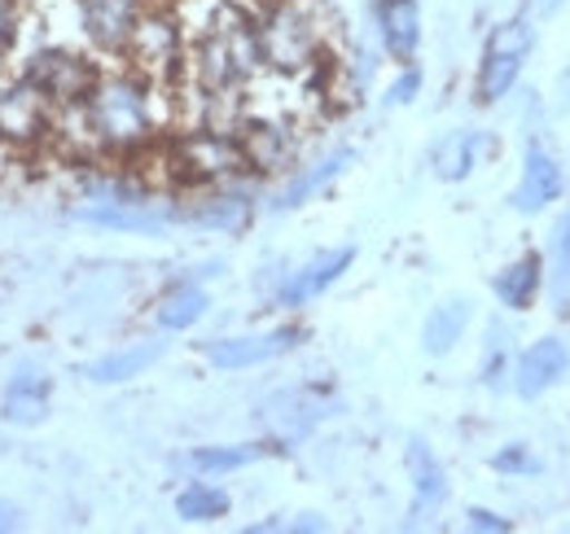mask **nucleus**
<instances>
[{
    "mask_svg": "<svg viewBox=\"0 0 570 534\" xmlns=\"http://www.w3.org/2000/svg\"><path fill=\"white\" fill-rule=\"evenodd\" d=\"M531 44H535V31H531L527 18H509L504 27L492 31V40L483 49V62H479V83H474L479 106H497L500 97L518 83V75L531 58Z\"/></svg>",
    "mask_w": 570,
    "mask_h": 534,
    "instance_id": "f257e3e1",
    "label": "nucleus"
},
{
    "mask_svg": "<svg viewBox=\"0 0 570 534\" xmlns=\"http://www.w3.org/2000/svg\"><path fill=\"white\" fill-rule=\"evenodd\" d=\"M562 194H567V171H562L558 154L544 140H531L527 154H522V180L513 189V210L544 215Z\"/></svg>",
    "mask_w": 570,
    "mask_h": 534,
    "instance_id": "f03ea898",
    "label": "nucleus"
},
{
    "mask_svg": "<svg viewBox=\"0 0 570 534\" xmlns=\"http://www.w3.org/2000/svg\"><path fill=\"white\" fill-rule=\"evenodd\" d=\"M567 373H570V346L562 337H540V342H531V346L513 359V368H509L513 390H518L522 399H540V395L553 390Z\"/></svg>",
    "mask_w": 570,
    "mask_h": 534,
    "instance_id": "7ed1b4c3",
    "label": "nucleus"
},
{
    "mask_svg": "<svg viewBox=\"0 0 570 534\" xmlns=\"http://www.w3.org/2000/svg\"><path fill=\"white\" fill-rule=\"evenodd\" d=\"M303 342V329L282 325V329H268V334H246V337H219L207 346V359L215 368H259L268 359H282L285 350H294Z\"/></svg>",
    "mask_w": 570,
    "mask_h": 534,
    "instance_id": "20e7f679",
    "label": "nucleus"
},
{
    "mask_svg": "<svg viewBox=\"0 0 570 534\" xmlns=\"http://www.w3.org/2000/svg\"><path fill=\"white\" fill-rule=\"evenodd\" d=\"M356 264V250L352 246H338V250H325L316 255L312 264H303L298 271H289L282 289H277V307H307L312 298H321L330 285L343 280V271Z\"/></svg>",
    "mask_w": 570,
    "mask_h": 534,
    "instance_id": "39448f33",
    "label": "nucleus"
},
{
    "mask_svg": "<svg viewBox=\"0 0 570 534\" xmlns=\"http://www.w3.org/2000/svg\"><path fill=\"white\" fill-rule=\"evenodd\" d=\"M377 36L395 62H413L422 49V9L417 0H377Z\"/></svg>",
    "mask_w": 570,
    "mask_h": 534,
    "instance_id": "423d86ee",
    "label": "nucleus"
},
{
    "mask_svg": "<svg viewBox=\"0 0 570 534\" xmlns=\"http://www.w3.org/2000/svg\"><path fill=\"white\" fill-rule=\"evenodd\" d=\"M83 224H101V228H128V233H154L163 228L167 219H180V210H163L154 201H119L106 198L97 206H79L75 210Z\"/></svg>",
    "mask_w": 570,
    "mask_h": 534,
    "instance_id": "0eeeda50",
    "label": "nucleus"
},
{
    "mask_svg": "<svg viewBox=\"0 0 570 534\" xmlns=\"http://www.w3.org/2000/svg\"><path fill=\"white\" fill-rule=\"evenodd\" d=\"M409 473H413V522H422V517L443 508V500H448V473H443V465L434 461V452H430L422 438L409 443Z\"/></svg>",
    "mask_w": 570,
    "mask_h": 534,
    "instance_id": "6e6552de",
    "label": "nucleus"
},
{
    "mask_svg": "<svg viewBox=\"0 0 570 534\" xmlns=\"http://www.w3.org/2000/svg\"><path fill=\"white\" fill-rule=\"evenodd\" d=\"M540 289H544V255H535V250L518 255V259L497 276V298H500V307H509V312L535 307Z\"/></svg>",
    "mask_w": 570,
    "mask_h": 534,
    "instance_id": "1a4fd4ad",
    "label": "nucleus"
},
{
    "mask_svg": "<svg viewBox=\"0 0 570 534\" xmlns=\"http://www.w3.org/2000/svg\"><path fill=\"white\" fill-rule=\"evenodd\" d=\"M163 342H132V346H124V350H110V355H101V359H92L88 368H83V377H92L97 386H115V382H132V377H141L145 368H154L158 359H163Z\"/></svg>",
    "mask_w": 570,
    "mask_h": 534,
    "instance_id": "9d476101",
    "label": "nucleus"
},
{
    "mask_svg": "<svg viewBox=\"0 0 570 534\" xmlns=\"http://www.w3.org/2000/svg\"><path fill=\"white\" fill-rule=\"evenodd\" d=\"M49 395H53L49 377H40L36 368H22L13 377V386H9V395H4V421H13V425H40L45 412H49Z\"/></svg>",
    "mask_w": 570,
    "mask_h": 534,
    "instance_id": "9b49d317",
    "label": "nucleus"
},
{
    "mask_svg": "<svg viewBox=\"0 0 570 534\" xmlns=\"http://www.w3.org/2000/svg\"><path fill=\"white\" fill-rule=\"evenodd\" d=\"M321 416H325V403L312 399L307 390H289V395H277V399L268 403V425L277 429L282 443L303 438Z\"/></svg>",
    "mask_w": 570,
    "mask_h": 534,
    "instance_id": "f8f14e48",
    "label": "nucleus"
},
{
    "mask_svg": "<svg viewBox=\"0 0 570 534\" xmlns=\"http://www.w3.org/2000/svg\"><path fill=\"white\" fill-rule=\"evenodd\" d=\"M470 329V303L465 298H448V303H439L434 312L426 316V329H422V346H426V355H448L461 337Z\"/></svg>",
    "mask_w": 570,
    "mask_h": 534,
    "instance_id": "ddd939ff",
    "label": "nucleus"
},
{
    "mask_svg": "<svg viewBox=\"0 0 570 534\" xmlns=\"http://www.w3.org/2000/svg\"><path fill=\"white\" fill-rule=\"evenodd\" d=\"M207 307H212V298H207L203 285H176V289L163 294V303H158L154 316H158V329L185 334V329H194V325L207 316Z\"/></svg>",
    "mask_w": 570,
    "mask_h": 534,
    "instance_id": "4468645a",
    "label": "nucleus"
},
{
    "mask_svg": "<svg viewBox=\"0 0 570 534\" xmlns=\"http://www.w3.org/2000/svg\"><path fill=\"white\" fill-rule=\"evenodd\" d=\"M352 158H356L352 149H334V154H330V158H321L316 167L298 171V176L285 185V194H282V201H277V206H282V210H289V206H303L307 198H316L325 185H334V180H338V176L352 167Z\"/></svg>",
    "mask_w": 570,
    "mask_h": 534,
    "instance_id": "2eb2a0df",
    "label": "nucleus"
},
{
    "mask_svg": "<svg viewBox=\"0 0 570 534\" xmlns=\"http://www.w3.org/2000/svg\"><path fill=\"white\" fill-rule=\"evenodd\" d=\"M479 145H483L479 132H452L448 140H439L434 145V176L448 180V185L465 180L474 171V162H479Z\"/></svg>",
    "mask_w": 570,
    "mask_h": 534,
    "instance_id": "dca6fc26",
    "label": "nucleus"
},
{
    "mask_svg": "<svg viewBox=\"0 0 570 534\" xmlns=\"http://www.w3.org/2000/svg\"><path fill=\"white\" fill-rule=\"evenodd\" d=\"M250 215V201L233 198V194H215V198H203L198 206H185L180 219L189 224H203V228H242Z\"/></svg>",
    "mask_w": 570,
    "mask_h": 534,
    "instance_id": "f3484780",
    "label": "nucleus"
},
{
    "mask_svg": "<svg viewBox=\"0 0 570 534\" xmlns=\"http://www.w3.org/2000/svg\"><path fill=\"white\" fill-rule=\"evenodd\" d=\"M268 452H277V447H268V443H242V447H198V452L189 456V465L198 468V473H233V468L255 465V461H259V456H268Z\"/></svg>",
    "mask_w": 570,
    "mask_h": 534,
    "instance_id": "a211bd4d",
    "label": "nucleus"
},
{
    "mask_svg": "<svg viewBox=\"0 0 570 534\" xmlns=\"http://www.w3.org/2000/svg\"><path fill=\"white\" fill-rule=\"evenodd\" d=\"M176 513L185 522H219L228 513V495L212 482H194V486H185L176 495Z\"/></svg>",
    "mask_w": 570,
    "mask_h": 534,
    "instance_id": "6ab92c4d",
    "label": "nucleus"
},
{
    "mask_svg": "<svg viewBox=\"0 0 570 534\" xmlns=\"http://www.w3.org/2000/svg\"><path fill=\"white\" fill-rule=\"evenodd\" d=\"M553 255H558V312H562V316H570V210L558 219Z\"/></svg>",
    "mask_w": 570,
    "mask_h": 534,
    "instance_id": "aec40b11",
    "label": "nucleus"
},
{
    "mask_svg": "<svg viewBox=\"0 0 570 534\" xmlns=\"http://www.w3.org/2000/svg\"><path fill=\"white\" fill-rule=\"evenodd\" d=\"M492 468L497 473H518V477H531V473H540V456L527 447V443H509V447H500L497 456H492Z\"/></svg>",
    "mask_w": 570,
    "mask_h": 534,
    "instance_id": "412c9836",
    "label": "nucleus"
},
{
    "mask_svg": "<svg viewBox=\"0 0 570 534\" xmlns=\"http://www.w3.org/2000/svg\"><path fill=\"white\" fill-rule=\"evenodd\" d=\"M509 346H504V337H492V350H488V364H483V377H488V386H500V377H509Z\"/></svg>",
    "mask_w": 570,
    "mask_h": 534,
    "instance_id": "4be33fe9",
    "label": "nucleus"
},
{
    "mask_svg": "<svg viewBox=\"0 0 570 534\" xmlns=\"http://www.w3.org/2000/svg\"><path fill=\"white\" fill-rule=\"evenodd\" d=\"M417 92H422V70H417V67H409V70H404V75H400V79H395V83H391V92H386V101H391V106H409V101H413Z\"/></svg>",
    "mask_w": 570,
    "mask_h": 534,
    "instance_id": "5701e85b",
    "label": "nucleus"
},
{
    "mask_svg": "<svg viewBox=\"0 0 570 534\" xmlns=\"http://www.w3.org/2000/svg\"><path fill=\"white\" fill-rule=\"evenodd\" d=\"M465 526H470V531H488V534L513 531V522L500 517V513H492V508H470V513H465Z\"/></svg>",
    "mask_w": 570,
    "mask_h": 534,
    "instance_id": "b1692460",
    "label": "nucleus"
},
{
    "mask_svg": "<svg viewBox=\"0 0 570 534\" xmlns=\"http://www.w3.org/2000/svg\"><path fill=\"white\" fill-rule=\"evenodd\" d=\"M18 522H22V517H18V508H13L9 500H0V534L18 531Z\"/></svg>",
    "mask_w": 570,
    "mask_h": 534,
    "instance_id": "393cba45",
    "label": "nucleus"
},
{
    "mask_svg": "<svg viewBox=\"0 0 570 534\" xmlns=\"http://www.w3.org/2000/svg\"><path fill=\"white\" fill-rule=\"evenodd\" d=\"M562 4H567V0H540V9H544V13H553V9H562Z\"/></svg>",
    "mask_w": 570,
    "mask_h": 534,
    "instance_id": "a878e982",
    "label": "nucleus"
}]
</instances>
